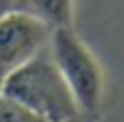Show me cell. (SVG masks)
I'll list each match as a JSON object with an SVG mask.
<instances>
[{"instance_id":"cell-4","label":"cell","mask_w":124,"mask_h":122,"mask_svg":"<svg viewBox=\"0 0 124 122\" xmlns=\"http://www.w3.org/2000/svg\"><path fill=\"white\" fill-rule=\"evenodd\" d=\"M74 7L76 0H14L9 9L23 12L41 21L46 28L55 30V28L74 25Z\"/></svg>"},{"instance_id":"cell-3","label":"cell","mask_w":124,"mask_h":122,"mask_svg":"<svg viewBox=\"0 0 124 122\" xmlns=\"http://www.w3.org/2000/svg\"><path fill=\"white\" fill-rule=\"evenodd\" d=\"M51 28L23 12L0 14V78L48 46Z\"/></svg>"},{"instance_id":"cell-6","label":"cell","mask_w":124,"mask_h":122,"mask_svg":"<svg viewBox=\"0 0 124 122\" xmlns=\"http://www.w3.org/2000/svg\"><path fill=\"white\" fill-rule=\"evenodd\" d=\"M12 2H14V0H0V14L9 12V7H12Z\"/></svg>"},{"instance_id":"cell-2","label":"cell","mask_w":124,"mask_h":122,"mask_svg":"<svg viewBox=\"0 0 124 122\" xmlns=\"http://www.w3.org/2000/svg\"><path fill=\"white\" fill-rule=\"evenodd\" d=\"M48 53L69 85L80 115L97 118L103 104L106 76L94 51L78 37L74 25H64L51 30Z\"/></svg>"},{"instance_id":"cell-1","label":"cell","mask_w":124,"mask_h":122,"mask_svg":"<svg viewBox=\"0 0 124 122\" xmlns=\"http://www.w3.org/2000/svg\"><path fill=\"white\" fill-rule=\"evenodd\" d=\"M0 95L21 101L23 106L41 113L51 122H67L80 118L78 104L55 67L48 46L32 55L0 78Z\"/></svg>"},{"instance_id":"cell-7","label":"cell","mask_w":124,"mask_h":122,"mask_svg":"<svg viewBox=\"0 0 124 122\" xmlns=\"http://www.w3.org/2000/svg\"><path fill=\"white\" fill-rule=\"evenodd\" d=\"M67 122H80V118H74V120H67Z\"/></svg>"},{"instance_id":"cell-5","label":"cell","mask_w":124,"mask_h":122,"mask_svg":"<svg viewBox=\"0 0 124 122\" xmlns=\"http://www.w3.org/2000/svg\"><path fill=\"white\" fill-rule=\"evenodd\" d=\"M0 122H51L41 113L23 106L21 101L0 95Z\"/></svg>"}]
</instances>
